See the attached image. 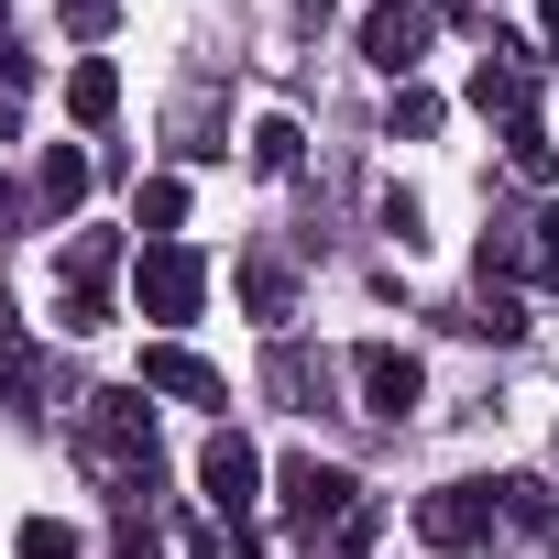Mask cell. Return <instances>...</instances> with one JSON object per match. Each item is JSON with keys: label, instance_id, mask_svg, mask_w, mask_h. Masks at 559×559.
<instances>
[{"label": "cell", "instance_id": "cell-1", "mask_svg": "<svg viewBox=\"0 0 559 559\" xmlns=\"http://www.w3.org/2000/svg\"><path fill=\"white\" fill-rule=\"evenodd\" d=\"M78 450L121 483V493H154V406H143V384H110V395H88V428H78Z\"/></svg>", "mask_w": 559, "mask_h": 559}, {"label": "cell", "instance_id": "cell-2", "mask_svg": "<svg viewBox=\"0 0 559 559\" xmlns=\"http://www.w3.org/2000/svg\"><path fill=\"white\" fill-rule=\"evenodd\" d=\"M274 504H286V526L319 548L330 526H352V504H362V483L341 472V461H319V450H297L286 472H274Z\"/></svg>", "mask_w": 559, "mask_h": 559}, {"label": "cell", "instance_id": "cell-3", "mask_svg": "<svg viewBox=\"0 0 559 559\" xmlns=\"http://www.w3.org/2000/svg\"><path fill=\"white\" fill-rule=\"evenodd\" d=\"M132 297H143V319L187 330V319L209 308V263H198L187 241H143V252H132Z\"/></svg>", "mask_w": 559, "mask_h": 559}, {"label": "cell", "instance_id": "cell-4", "mask_svg": "<svg viewBox=\"0 0 559 559\" xmlns=\"http://www.w3.org/2000/svg\"><path fill=\"white\" fill-rule=\"evenodd\" d=\"M56 274H67V297H56V330H78V341H88V330H110V274H121V230H78Z\"/></svg>", "mask_w": 559, "mask_h": 559}, {"label": "cell", "instance_id": "cell-5", "mask_svg": "<svg viewBox=\"0 0 559 559\" xmlns=\"http://www.w3.org/2000/svg\"><path fill=\"white\" fill-rule=\"evenodd\" d=\"M493 526H504L493 483H439V493H417V537H428V548H450V559H472Z\"/></svg>", "mask_w": 559, "mask_h": 559}, {"label": "cell", "instance_id": "cell-6", "mask_svg": "<svg viewBox=\"0 0 559 559\" xmlns=\"http://www.w3.org/2000/svg\"><path fill=\"white\" fill-rule=\"evenodd\" d=\"M352 384H362V417H384V428H406L417 395H428V373H417L406 341H362V352H352Z\"/></svg>", "mask_w": 559, "mask_h": 559}, {"label": "cell", "instance_id": "cell-7", "mask_svg": "<svg viewBox=\"0 0 559 559\" xmlns=\"http://www.w3.org/2000/svg\"><path fill=\"white\" fill-rule=\"evenodd\" d=\"M198 493H209V515H230V526L263 504V461H252V439H241V428H219V439L198 450Z\"/></svg>", "mask_w": 559, "mask_h": 559}, {"label": "cell", "instance_id": "cell-8", "mask_svg": "<svg viewBox=\"0 0 559 559\" xmlns=\"http://www.w3.org/2000/svg\"><path fill=\"white\" fill-rule=\"evenodd\" d=\"M417 56H428V0H373V12H362V67L406 78Z\"/></svg>", "mask_w": 559, "mask_h": 559}, {"label": "cell", "instance_id": "cell-9", "mask_svg": "<svg viewBox=\"0 0 559 559\" xmlns=\"http://www.w3.org/2000/svg\"><path fill=\"white\" fill-rule=\"evenodd\" d=\"M143 395H176V406H230V373H219V362H198L187 341H154V352H143Z\"/></svg>", "mask_w": 559, "mask_h": 559}, {"label": "cell", "instance_id": "cell-10", "mask_svg": "<svg viewBox=\"0 0 559 559\" xmlns=\"http://www.w3.org/2000/svg\"><path fill=\"white\" fill-rule=\"evenodd\" d=\"M110 110H121V67L110 56H78L67 67V121L78 132H110Z\"/></svg>", "mask_w": 559, "mask_h": 559}, {"label": "cell", "instance_id": "cell-11", "mask_svg": "<svg viewBox=\"0 0 559 559\" xmlns=\"http://www.w3.org/2000/svg\"><path fill=\"white\" fill-rule=\"evenodd\" d=\"M526 99H537V78H526V67L493 45V56L472 67V110H493V121H526Z\"/></svg>", "mask_w": 559, "mask_h": 559}, {"label": "cell", "instance_id": "cell-12", "mask_svg": "<svg viewBox=\"0 0 559 559\" xmlns=\"http://www.w3.org/2000/svg\"><path fill=\"white\" fill-rule=\"evenodd\" d=\"M241 297H252L263 330H286V319H297V274L274 263V252H252V263H241Z\"/></svg>", "mask_w": 559, "mask_h": 559}, {"label": "cell", "instance_id": "cell-13", "mask_svg": "<svg viewBox=\"0 0 559 559\" xmlns=\"http://www.w3.org/2000/svg\"><path fill=\"white\" fill-rule=\"evenodd\" d=\"M34 198H45V219H67V209L88 198V154H78V143H45V165H34Z\"/></svg>", "mask_w": 559, "mask_h": 559}, {"label": "cell", "instance_id": "cell-14", "mask_svg": "<svg viewBox=\"0 0 559 559\" xmlns=\"http://www.w3.org/2000/svg\"><path fill=\"white\" fill-rule=\"evenodd\" d=\"M504 165H515L526 187H548V176H559V143L537 132V110H526V121H504Z\"/></svg>", "mask_w": 559, "mask_h": 559}, {"label": "cell", "instance_id": "cell-15", "mask_svg": "<svg viewBox=\"0 0 559 559\" xmlns=\"http://www.w3.org/2000/svg\"><path fill=\"white\" fill-rule=\"evenodd\" d=\"M297 154H308V132H297L286 110H263V121H252V165H263V176H297Z\"/></svg>", "mask_w": 559, "mask_h": 559}, {"label": "cell", "instance_id": "cell-16", "mask_svg": "<svg viewBox=\"0 0 559 559\" xmlns=\"http://www.w3.org/2000/svg\"><path fill=\"white\" fill-rule=\"evenodd\" d=\"M384 132H395V143H428V132H439V88H417V78H406V88H395V110H384Z\"/></svg>", "mask_w": 559, "mask_h": 559}, {"label": "cell", "instance_id": "cell-17", "mask_svg": "<svg viewBox=\"0 0 559 559\" xmlns=\"http://www.w3.org/2000/svg\"><path fill=\"white\" fill-rule=\"evenodd\" d=\"M132 219H143V241H176V219H187V187H176V176H154Z\"/></svg>", "mask_w": 559, "mask_h": 559}, {"label": "cell", "instance_id": "cell-18", "mask_svg": "<svg viewBox=\"0 0 559 559\" xmlns=\"http://www.w3.org/2000/svg\"><path fill=\"white\" fill-rule=\"evenodd\" d=\"M493 493H504V526H526V537L548 526V483H537V472H504Z\"/></svg>", "mask_w": 559, "mask_h": 559}, {"label": "cell", "instance_id": "cell-19", "mask_svg": "<svg viewBox=\"0 0 559 559\" xmlns=\"http://www.w3.org/2000/svg\"><path fill=\"white\" fill-rule=\"evenodd\" d=\"M23 559H88V537L78 526H56V515H23V537H12Z\"/></svg>", "mask_w": 559, "mask_h": 559}, {"label": "cell", "instance_id": "cell-20", "mask_svg": "<svg viewBox=\"0 0 559 559\" xmlns=\"http://www.w3.org/2000/svg\"><path fill=\"white\" fill-rule=\"evenodd\" d=\"M461 330H483V341H526V308L493 286V297H483V319H461Z\"/></svg>", "mask_w": 559, "mask_h": 559}, {"label": "cell", "instance_id": "cell-21", "mask_svg": "<svg viewBox=\"0 0 559 559\" xmlns=\"http://www.w3.org/2000/svg\"><path fill=\"white\" fill-rule=\"evenodd\" d=\"M56 12H67V34H110V23H121V0H56Z\"/></svg>", "mask_w": 559, "mask_h": 559}, {"label": "cell", "instance_id": "cell-22", "mask_svg": "<svg viewBox=\"0 0 559 559\" xmlns=\"http://www.w3.org/2000/svg\"><path fill=\"white\" fill-rule=\"evenodd\" d=\"M110 559H165V537H154L143 515H121V537H110Z\"/></svg>", "mask_w": 559, "mask_h": 559}, {"label": "cell", "instance_id": "cell-23", "mask_svg": "<svg viewBox=\"0 0 559 559\" xmlns=\"http://www.w3.org/2000/svg\"><path fill=\"white\" fill-rule=\"evenodd\" d=\"M198 559H263V548H252L241 526H209V537H198Z\"/></svg>", "mask_w": 559, "mask_h": 559}, {"label": "cell", "instance_id": "cell-24", "mask_svg": "<svg viewBox=\"0 0 559 559\" xmlns=\"http://www.w3.org/2000/svg\"><path fill=\"white\" fill-rule=\"evenodd\" d=\"M0 78H23V45H12V0H0Z\"/></svg>", "mask_w": 559, "mask_h": 559}, {"label": "cell", "instance_id": "cell-25", "mask_svg": "<svg viewBox=\"0 0 559 559\" xmlns=\"http://www.w3.org/2000/svg\"><path fill=\"white\" fill-rule=\"evenodd\" d=\"M537 34H548V56H559V0H537Z\"/></svg>", "mask_w": 559, "mask_h": 559}]
</instances>
